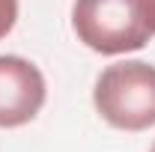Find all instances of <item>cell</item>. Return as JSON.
<instances>
[{
	"label": "cell",
	"mask_w": 155,
	"mask_h": 152,
	"mask_svg": "<svg viewBox=\"0 0 155 152\" xmlns=\"http://www.w3.org/2000/svg\"><path fill=\"white\" fill-rule=\"evenodd\" d=\"M72 27L96 54L140 51L155 36L146 0H75Z\"/></svg>",
	"instance_id": "6da1fadb"
},
{
	"label": "cell",
	"mask_w": 155,
	"mask_h": 152,
	"mask_svg": "<svg viewBox=\"0 0 155 152\" xmlns=\"http://www.w3.org/2000/svg\"><path fill=\"white\" fill-rule=\"evenodd\" d=\"M93 101L101 119L114 128L143 131L155 125V66L143 60L107 66L96 81Z\"/></svg>",
	"instance_id": "7a4b0ae2"
},
{
	"label": "cell",
	"mask_w": 155,
	"mask_h": 152,
	"mask_svg": "<svg viewBox=\"0 0 155 152\" xmlns=\"http://www.w3.org/2000/svg\"><path fill=\"white\" fill-rule=\"evenodd\" d=\"M45 104V78L30 60L0 57V128L27 125Z\"/></svg>",
	"instance_id": "3957f363"
},
{
	"label": "cell",
	"mask_w": 155,
	"mask_h": 152,
	"mask_svg": "<svg viewBox=\"0 0 155 152\" xmlns=\"http://www.w3.org/2000/svg\"><path fill=\"white\" fill-rule=\"evenodd\" d=\"M18 18V0H0V39L6 36Z\"/></svg>",
	"instance_id": "277c9868"
},
{
	"label": "cell",
	"mask_w": 155,
	"mask_h": 152,
	"mask_svg": "<svg viewBox=\"0 0 155 152\" xmlns=\"http://www.w3.org/2000/svg\"><path fill=\"white\" fill-rule=\"evenodd\" d=\"M149 3V18H152V30H155V0H146Z\"/></svg>",
	"instance_id": "5b68a950"
},
{
	"label": "cell",
	"mask_w": 155,
	"mask_h": 152,
	"mask_svg": "<svg viewBox=\"0 0 155 152\" xmlns=\"http://www.w3.org/2000/svg\"><path fill=\"white\" fill-rule=\"evenodd\" d=\"M149 152H155V143H152V149H149Z\"/></svg>",
	"instance_id": "8992f818"
}]
</instances>
